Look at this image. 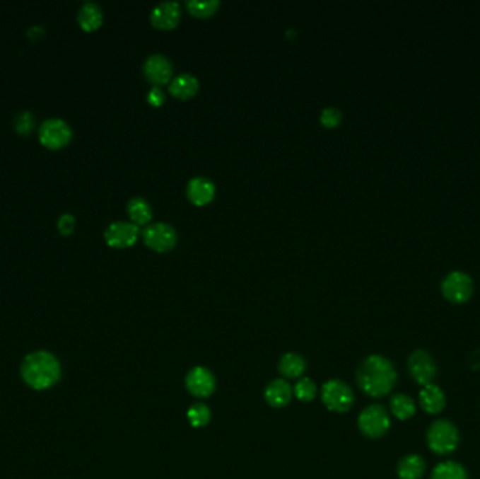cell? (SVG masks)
I'll return each instance as SVG.
<instances>
[{
  "label": "cell",
  "instance_id": "obj_10",
  "mask_svg": "<svg viewBox=\"0 0 480 479\" xmlns=\"http://www.w3.org/2000/svg\"><path fill=\"white\" fill-rule=\"evenodd\" d=\"M139 236V228L134 222L115 221L110 224L104 232V239L108 246L124 249L132 246Z\"/></svg>",
  "mask_w": 480,
  "mask_h": 479
},
{
  "label": "cell",
  "instance_id": "obj_5",
  "mask_svg": "<svg viewBox=\"0 0 480 479\" xmlns=\"http://www.w3.org/2000/svg\"><path fill=\"white\" fill-rule=\"evenodd\" d=\"M322 400L324 406L336 413H346L354 403L353 389L340 380H330L322 386Z\"/></svg>",
  "mask_w": 480,
  "mask_h": 479
},
{
  "label": "cell",
  "instance_id": "obj_24",
  "mask_svg": "<svg viewBox=\"0 0 480 479\" xmlns=\"http://www.w3.org/2000/svg\"><path fill=\"white\" fill-rule=\"evenodd\" d=\"M221 3L219 0H189L186 3L187 10L192 13V16L205 18L212 14H215L219 8Z\"/></svg>",
  "mask_w": 480,
  "mask_h": 479
},
{
  "label": "cell",
  "instance_id": "obj_19",
  "mask_svg": "<svg viewBox=\"0 0 480 479\" xmlns=\"http://www.w3.org/2000/svg\"><path fill=\"white\" fill-rule=\"evenodd\" d=\"M78 21L85 31L97 30L103 23V11L100 6L93 1L83 3L78 13Z\"/></svg>",
  "mask_w": 480,
  "mask_h": 479
},
{
  "label": "cell",
  "instance_id": "obj_25",
  "mask_svg": "<svg viewBox=\"0 0 480 479\" xmlns=\"http://www.w3.org/2000/svg\"><path fill=\"white\" fill-rule=\"evenodd\" d=\"M187 417L192 427H204L211 420L209 408L204 403H194L187 412Z\"/></svg>",
  "mask_w": 480,
  "mask_h": 479
},
{
  "label": "cell",
  "instance_id": "obj_12",
  "mask_svg": "<svg viewBox=\"0 0 480 479\" xmlns=\"http://www.w3.org/2000/svg\"><path fill=\"white\" fill-rule=\"evenodd\" d=\"M216 381L205 367H194L186 376V388L195 398H208L213 393Z\"/></svg>",
  "mask_w": 480,
  "mask_h": 479
},
{
  "label": "cell",
  "instance_id": "obj_30",
  "mask_svg": "<svg viewBox=\"0 0 480 479\" xmlns=\"http://www.w3.org/2000/svg\"><path fill=\"white\" fill-rule=\"evenodd\" d=\"M146 98H148V103H149V104H152V105H155V107H159V105H162V104L165 103L166 95H165V92H163L159 86H155V88H152V89L148 92Z\"/></svg>",
  "mask_w": 480,
  "mask_h": 479
},
{
  "label": "cell",
  "instance_id": "obj_31",
  "mask_svg": "<svg viewBox=\"0 0 480 479\" xmlns=\"http://www.w3.org/2000/svg\"><path fill=\"white\" fill-rule=\"evenodd\" d=\"M469 367L472 370H479L480 369V350L471 354L469 357Z\"/></svg>",
  "mask_w": 480,
  "mask_h": 479
},
{
  "label": "cell",
  "instance_id": "obj_14",
  "mask_svg": "<svg viewBox=\"0 0 480 479\" xmlns=\"http://www.w3.org/2000/svg\"><path fill=\"white\" fill-rule=\"evenodd\" d=\"M418 403L426 413L438 415L447 405V396L438 385L430 383L421 388L418 393Z\"/></svg>",
  "mask_w": 480,
  "mask_h": 479
},
{
  "label": "cell",
  "instance_id": "obj_21",
  "mask_svg": "<svg viewBox=\"0 0 480 479\" xmlns=\"http://www.w3.org/2000/svg\"><path fill=\"white\" fill-rule=\"evenodd\" d=\"M306 370V362L296 353H287L279 362V371L286 379H299Z\"/></svg>",
  "mask_w": 480,
  "mask_h": 479
},
{
  "label": "cell",
  "instance_id": "obj_22",
  "mask_svg": "<svg viewBox=\"0 0 480 479\" xmlns=\"http://www.w3.org/2000/svg\"><path fill=\"white\" fill-rule=\"evenodd\" d=\"M129 218L135 225H146L152 218V207L142 197H134L127 204Z\"/></svg>",
  "mask_w": 480,
  "mask_h": 479
},
{
  "label": "cell",
  "instance_id": "obj_29",
  "mask_svg": "<svg viewBox=\"0 0 480 479\" xmlns=\"http://www.w3.org/2000/svg\"><path fill=\"white\" fill-rule=\"evenodd\" d=\"M76 219L72 214H64L58 221V229L64 236H69L75 231Z\"/></svg>",
  "mask_w": 480,
  "mask_h": 479
},
{
  "label": "cell",
  "instance_id": "obj_20",
  "mask_svg": "<svg viewBox=\"0 0 480 479\" xmlns=\"http://www.w3.org/2000/svg\"><path fill=\"white\" fill-rule=\"evenodd\" d=\"M390 413L399 420H409L416 415V403L406 393H396L389 400Z\"/></svg>",
  "mask_w": 480,
  "mask_h": 479
},
{
  "label": "cell",
  "instance_id": "obj_11",
  "mask_svg": "<svg viewBox=\"0 0 480 479\" xmlns=\"http://www.w3.org/2000/svg\"><path fill=\"white\" fill-rule=\"evenodd\" d=\"M144 75L148 82L155 86H162L172 81L173 65L165 55L153 54L149 55L144 64Z\"/></svg>",
  "mask_w": 480,
  "mask_h": 479
},
{
  "label": "cell",
  "instance_id": "obj_9",
  "mask_svg": "<svg viewBox=\"0 0 480 479\" xmlns=\"http://www.w3.org/2000/svg\"><path fill=\"white\" fill-rule=\"evenodd\" d=\"M441 289L448 301L462 304L471 298L474 292V282L471 276L464 272H451L444 277Z\"/></svg>",
  "mask_w": 480,
  "mask_h": 479
},
{
  "label": "cell",
  "instance_id": "obj_27",
  "mask_svg": "<svg viewBox=\"0 0 480 479\" xmlns=\"http://www.w3.org/2000/svg\"><path fill=\"white\" fill-rule=\"evenodd\" d=\"M343 120V114L339 108L336 107H326L322 110L320 114V122L327 127V128H334L337 127Z\"/></svg>",
  "mask_w": 480,
  "mask_h": 479
},
{
  "label": "cell",
  "instance_id": "obj_1",
  "mask_svg": "<svg viewBox=\"0 0 480 479\" xmlns=\"http://www.w3.org/2000/svg\"><path fill=\"white\" fill-rule=\"evenodd\" d=\"M356 380L368 396L382 398L393 389L397 381V373L390 360L380 354H373L360 363Z\"/></svg>",
  "mask_w": 480,
  "mask_h": 479
},
{
  "label": "cell",
  "instance_id": "obj_7",
  "mask_svg": "<svg viewBox=\"0 0 480 479\" xmlns=\"http://www.w3.org/2000/svg\"><path fill=\"white\" fill-rule=\"evenodd\" d=\"M40 142L48 149L65 148L72 139V128L61 118H49L40 127Z\"/></svg>",
  "mask_w": 480,
  "mask_h": 479
},
{
  "label": "cell",
  "instance_id": "obj_13",
  "mask_svg": "<svg viewBox=\"0 0 480 479\" xmlns=\"http://www.w3.org/2000/svg\"><path fill=\"white\" fill-rule=\"evenodd\" d=\"M182 17V8L177 1H162L151 11V23L159 30H172L177 27Z\"/></svg>",
  "mask_w": 480,
  "mask_h": 479
},
{
  "label": "cell",
  "instance_id": "obj_16",
  "mask_svg": "<svg viewBox=\"0 0 480 479\" xmlns=\"http://www.w3.org/2000/svg\"><path fill=\"white\" fill-rule=\"evenodd\" d=\"M426 460L418 454L404 456L396 468L397 477L400 479H421L426 474Z\"/></svg>",
  "mask_w": 480,
  "mask_h": 479
},
{
  "label": "cell",
  "instance_id": "obj_6",
  "mask_svg": "<svg viewBox=\"0 0 480 479\" xmlns=\"http://www.w3.org/2000/svg\"><path fill=\"white\" fill-rule=\"evenodd\" d=\"M407 370L410 377L421 386L434 383L438 369L434 357L423 349L414 350L407 360Z\"/></svg>",
  "mask_w": 480,
  "mask_h": 479
},
{
  "label": "cell",
  "instance_id": "obj_3",
  "mask_svg": "<svg viewBox=\"0 0 480 479\" xmlns=\"http://www.w3.org/2000/svg\"><path fill=\"white\" fill-rule=\"evenodd\" d=\"M426 440L434 454L448 456L454 453L459 444V430L451 420L440 419L430 425Z\"/></svg>",
  "mask_w": 480,
  "mask_h": 479
},
{
  "label": "cell",
  "instance_id": "obj_18",
  "mask_svg": "<svg viewBox=\"0 0 480 479\" xmlns=\"http://www.w3.org/2000/svg\"><path fill=\"white\" fill-rule=\"evenodd\" d=\"M199 89L198 79L192 74H180L172 79L169 91L173 96L180 100H187L194 96Z\"/></svg>",
  "mask_w": 480,
  "mask_h": 479
},
{
  "label": "cell",
  "instance_id": "obj_28",
  "mask_svg": "<svg viewBox=\"0 0 480 479\" xmlns=\"http://www.w3.org/2000/svg\"><path fill=\"white\" fill-rule=\"evenodd\" d=\"M34 127V118L31 117L30 112L24 111L21 114H18L17 120H16V129L17 132L23 134V135H27Z\"/></svg>",
  "mask_w": 480,
  "mask_h": 479
},
{
  "label": "cell",
  "instance_id": "obj_23",
  "mask_svg": "<svg viewBox=\"0 0 480 479\" xmlns=\"http://www.w3.org/2000/svg\"><path fill=\"white\" fill-rule=\"evenodd\" d=\"M430 479H468V473L462 464L448 460L435 466Z\"/></svg>",
  "mask_w": 480,
  "mask_h": 479
},
{
  "label": "cell",
  "instance_id": "obj_17",
  "mask_svg": "<svg viewBox=\"0 0 480 479\" xmlns=\"http://www.w3.org/2000/svg\"><path fill=\"white\" fill-rule=\"evenodd\" d=\"M291 398H292V388L283 379L271 381L264 391V399L273 408L287 406L291 402Z\"/></svg>",
  "mask_w": 480,
  "mask_h": 479
},
{
  "label": "cell",
  "instance_id": "obj_15",
  "mask_svg": "<svg viewBox=\"0 0 480 479\" xmlns=\"http://www.w3.org/2000/svg\"><path fill=\"white\" fill-rule=\"evenodd\" d=\"M215 192H216V187L213 182L204 176L192 178L186 189L187 198L194 205L209 204L215 198Z\"/></svg>",
  "mask_w": 480,
  "mask_h": 479
},
{
  "label": "cell",
  "instance_id": "obj_8",
  "mask_svg": "<svg viewBox=\"0 0 480 479\" xmlns=\"http://www.w3.org/2000/svg\"><path fill=\"white\" fill-rule=\"evenodd\" d=\"M142 238L148 248L160 253L169 252L177 245V232L166 222L148 225L142 232Z\"/></svg>",
  "mask_w": 480,
  "mask_h": 479
},
{
  "label": "cell",
  "instance_id": "obj_4",
  "mask_svg": "<svg viewBox=\"0 0 480 479\" xmlns=\"http://www.w3.org/2000/svg\"><path fill=\"white\" fill-rule=\"evenodd\" d=\"M360 432L370 439H381L390 429V416L382 405H370L358 416Z\"/></svg>",
  "mask_w": 480,
  "mask_h": 479
},
{
  "label": "cell",
  "instance_id": "obj_26",
  "mask_svg": "<svg viewBox=\"0 0 480 479\" xmlns=\"http://www.w3.org/2000/svg\"><path fill=\"white\" fill-rule=\"evenodd\" d=\"M293 393L300 402H310L317 395V386L310 379L303 377L295 385Z\"/></svg>",
  "mask_w": 480,
  "mask_h": 479
},
{
  "label": "cell",
  "instance_id": "obj_2",
  "mask_svg": "<svg viewBox=\"0 0 480 479\" xmlns=\"http://www.w3.org/2000/svg\"><path fill=\"white\" fill-rule=\"evenodd\" d=\"M21 377L34 389H47L59 381L61 364L49 352H34L24 359Z\"/></svg>",
  "mask_w": 480,
  "mask_h": 479
}]
</instances>
